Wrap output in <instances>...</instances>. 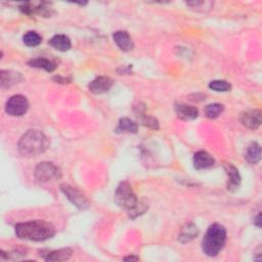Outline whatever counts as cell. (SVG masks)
I'll use <instances>...</instances> for the list:
<instances>
[{"label": "cell", "mask_w": 262, "mask_h": 262, "mask_svg": "<svg viewBox=\"0 0 262 262\" xmlns=\"http://www.w3.org/2000/svg\"><path fill=\"white\" fill-rule=\"evenodd\" d=\"M124 260H135V261H137V260H139V258L138 257H134V256H129V257L124 258Z\"/></svg>", "instance_id": "484cf974"}, {"label": "cell", "mask_w": 262, "mask_h": 262, "mask_svg": "<svg viewBox=\"0 0 262 262\" xmlns=\"http://www.w3.org/2000/svg\"><path fill=\"white\" fill-rule=\"evenodd\" d=\"M139 116H140L139 120L142 125L148 126L152 129H159V123L155 118L149 117V116H143V115H139Z\"/></svg>", "instance_id": "cb8c5ba5"}, {"label": "cell", "mask_w": 262, "mask_h": 262, "mask_svg": "<svg viewBox=\"0 0 262 262\" xmlns=\"http://www.w3.org/2000/svg\"><path fill=\"white\" fill-rule=\"evenodd\" d=\"M213 157L205 151H200L194 156V166L198 170L208 169L214 165Z\"/></svg>", "instance_id": "8fae6325"}, {"label": "cell", "mask_w": 262, "mask_h": 262, "mask_svg": "<svg viewBox=\"0 0 262 262\" xmlns=\"http://www.w3.org/2000/svg\"><path fill=\"white\" fill-rule=\"evenodd\" d=\"M49 44L59 51H68L72 44L71 40L66 35H55L49 40Z\"/></svg>", "instance_id": "2e32d148"}, {"label": "cell", "mask_w": 262, "mask_h": 262, "mask_svg": "<svg viewBox=\"0 0 262 262\" xmlns=\"http://www.w3.org/2000/svg\"><path fill=\"white\" fill-rule=\"evenodd\" d=\"M28 109H29L28 99L21 94L11 96L6 101L5 105V112L10 116H14V117H20V116L25 115Z\"/></svg>", "instance_id": "8992f818"}, {"label": "cell", "mask_w": 262, "mask_h": 262, "mask_svg": "<svg viewBox=\"0 0 262 262\" xmlns=\"http://www.w3.org/2000/svg\"><path fill=\"white\" fill-rule=\"evenodd\" d=\"M34 175L38 181L47 182L60 179L62 172L54 164L49 162H42L36 166Z\"/></svg>", "instance_id": "5b68a950"}, {"label": "cell", "mask_w": 262, "mask_h": 262, "mask_svg": "<svg viewBox=\"0 0 262 262\" xmlns=\"http://www.w3.org/2000/svg\"><path fill=\"white\" fill-rule=\"evenodd\" d=\"M254 224L258 227H261V213H259L255 218H254Z\"/></svg>", "instance_id": "d4e9b609"}, {"label": "cell", "mask_w": 262, "mask_h": 262, "mask_svg": "<svg viewBox=\"0 0 262 262\" xmlns=\"http://www.w3.org/2000/svg\"><path fill=\"white\" fill-rule=\"evenodd\" d=\"M117 133H136L137 132V124L128 118L120 119L117 128H116Z\"/></svg>", "instance_id": "ac0fdd59"}, {"label": "cell", "mask_w": 262, "mask_h": 262, "mask_svg": "<svg viewBox=\"0 0 262 262\" xmlns=\"http://www.w3.org/2000/svg\"><path fill=\"white\" fill-rule=\"evenodd\" d=\"M61 190L66 195V197L80 210H85L90 206L88 200H87L78 190H76L75 187H73L69 184H62Z\"/></svg>", "instance_id": "52a82bcc"}, {"label": "cell", "mask_w": 262, "mask_h": 262, "mask_svg": "<svg viewBox=\"0 0 262 262\" xmlns=\"http://www.w3.org/2000/svg\"><path fill=\"white\" fill-rule=\"evenodd\" d=\"M113 86V80L110 77L100 76L92 80L88 86L90 92L94 94H101L108 92Z\"/></svg>", "instance_id": "9c48e42d"}, {"label": "cell", "mask_w": 262, "mask_h": 262, "mask_svg": "<svg viewBox=\"0 0 262 262\" xmlns=\"http://www.w3.org/2000/svg\"><path fill=\"white\" fill-rule=\"evenodd\" d=\"M223 109H224L223 106L220 104H211L205 108L204 112H205L206 117H208L209 119H216L221 115Z\"/></svg>", "instance_id": "7402d4cb"}, {"label": "cell", "mask_w": 262, "mask_h": 262, "mask_svg": "<svg viewBox=\"0 0 262 262\" xmlns=\"http://www.w3.org/2000/svg\"><path fill=\"white\" fill-rule=\"evenodd\" d=\"M115 202L117 203L118 206L127 210L131 218H135L145 211V205L137 200L132 188L126 181L118 185L115 193Z\"/></svg>", "instance_id": "3957f363"}, {"label": "cell", "mask_w": 262, "mask_h": 262, "mask_svg": "<svg viewBox=\"0 0 262 262\" xmlns=\"http://www.w3.org/2000/svg\"><path fill=\"white\" fill-rule=\"evenodd\" d=\"M54 234V227L44 220L27 221L16 225V235L22 240L43 242L51 239Z\"/></svg>", "instance_id": "6da1fadb"}, {"label": "cell", "mask_w": 262, "mask_h": 262, "mask_svg": "<svg viewBox=\"0 0 262 262\" xmlns=\"http://www.w3.org/2000/svg\"><path fill=\"white\" fill-rule=\"evenodd\" d=\"M175 112L177 117L184 121H192L198 118L199 111L197 108L188 106L185 104H178L175 107Z\"/></svg>", "instance_id": "4fadbf2b"}, {"label": "cell", "mask_w": 262, "mask_h": 262, "mask_svg": "<svg viewBox=\"0 0 262 262\" xmlns=\"http://www.w3.org/2000/svg\"><path fill=\"white\" fill-rule=\"evenodd\" d=\"M113 39L118 47L123 51H130L134 47L133 41L126 31H117L113 35Z\"/></svg>", "instance_id": "7c38bea8"}, {"label": "cell", "mask_w": 262, "mask_h": 262, "mask_svg": "<svg viewBox=\"0 0 262 262\" xmlns=\"http://www.w3.org/2000/svg\"><path fill=\"white\" fill-rule=\"evenodd\" d=\"M245 159L250 164H257L261 159V147L257 142H252L248 145L245 153Z\"/></svg>", "instance_id": "9a60e30c"}, {"label": "cell", "mask_w": 262, "mask_h": 262, "mask_svg": "<svg viewBox=\"0 0 262 262\" xmlns=\"http://www.w3.org/2000/svg\"><path fill=\"white\" fill-rule=\"evenodd\" d=\"M72 254H73V251L70 248L55 250V251H51V252L47 253L45 256V260L46 261H54V262L55 261H66V260L70 259Z\"/></svg>", "instance_id": "d6986e66"}, {"label": "cell", "mask_w": 262, "mask_h": 262, "mask_svg": "<svg viewBox=\"0 0 262 262\" xmlns=\"http://www.w3.org/2000/svg\"><path fill=\"white\" fill-rule=\"evenodd\" d=\"M227 175V190L230 192H236L239 190L241 184V176L238 169L230 163H225L223 165Z\"/></svg>", "instance_id": "ba28073f"}, {"label": "cell", "mask_w": 262, "mask_h": 262, "mask_svg": "<svg viewBox=\"0 0 262 262\" xmlns=\"http://www.w3.org/2000/svg\"><path fill=\"white\" fill-rule=\"evenodd\" d=\"M49 147L48 138L39 130H29L19 141V151L25 157H36Z\"/></svg>", "instance_id": "7a4b0ae2"}, {"label": "cell", "mask_w": 262, "mask_h": 262, "mask_svg": "<svg viewBox=\"0 0 262 262\" xmlns=\"http://www.w3.org/2000/svg\"><path fill=\"white\" fill-rule=\"evenodd\" d=\"M209 87L212 90H215L217 92H227L231 89V85L224 80H214L211 81L209 84Z\"/></svg>", "instance_id": "603a6c76"}, {"label": "cell", "mask_w": 262, "mask_h": 262, "mask_svg": "<svg viewBox=\"0 0 262 262\" xmlns=\"http://www.w3.org/2000/svg\"><path fill=\"white\" fill-rule=\"evenodd\" d=\"M28 65L32 68L42 69V70H45L47 72H53L56 68V65L53 62H51L47 59H44V57H38V59L31 60L30 62L28 63Z\"/></svg>", "instance_id": "ffe728a7"}, {"label": "cell", "mask_w": 262, "mask_h": 262, "mask_svg": "<svg viewBox=\"0 0 262 262\" xmlns=\"http://www.w3.org/2000/svg\"><path fill=\"white\" fill-rule=\"evenodd\" d=\"M261 121V112L259 110L247 111L241 115L242 124L249 129H257Z\"/></svg>", "instance_id": "30bf717a"}, {"label": "cell", "mask_w": 262, "mask_h": 262, "mask_svg": "<svg viewBox=\"0 0 262 262\" xmlns=\"http://www.w3.org/2000/svg\"><path fill=\"white\" fill-rule=\"evenodd\" d=\"M199 234V230H198V227L193 224V223H190V224H186L180 231V234L178 236V241L180 243H188L193 241Z\"/></svg>", "instance_id": "e0dca14e"}, {"label": "cell", "mask_w": 262, "mask_h": 262, "mask_svg": "<svg viewBox=\"0 0 262 262\" xmlns=\"http://www.w3.org/2000/svg\"><path fill=\"white\" fill-rule=\"evenodd\" d=\"M226 242V229L221 224H212L202 241V250L207 256L219 254Z\"/></svg>", "instance_id": "277c9868"}, {"label": "cell", "mask_w": 262, "mask_h": 262, "mask_svg": "<svg viewBox=\"0 0 262 262\" xmlns=\"http://www.w3.org/2000/svg\"><path fill=\"white\" fill-rule=\"evenodd\" d=\"M20 73L12 71H1L0 72V84L2 88H7L14 84H18L22 80Z\"/></svg>", "instance_id": "5bb4252c"}, {"label": "cell", "mask_w": 262, "mask_h": 262, "mask_svg": "<svg viewBox=\"0 0 262 262\" xmlns=\"http://www.w3.org/2000/svg\"><path fill=\"white\" fill-rule=\"evenodd\" d=\"M23 41L27 46L34 47V46H37L40 44L41 41H42V37L37 32L30 31V32H27L24 35Z\"/></svg>", "instance_id": "44dd1931"}]
</instances>
